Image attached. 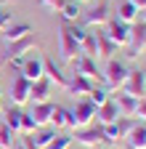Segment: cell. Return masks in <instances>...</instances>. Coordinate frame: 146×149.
Here are the masks:
<instances>
[{
    "label": "cell",
    "instance_id": "4dcf8cb0",
    "mask_svg": "<svg viewBox=\"0 0 146 149\" xmlns=\"http://www.w3.org/2000/svg\"><path fill=\"white\" fill-rule=\"evenodd\" d=\"M19 130H21L24 136H32L35 130H37V125H35V120L29 117V112H24V115H21V128H19Z\"/></svg>",
    "mask_w": 146,
    "mask_h": 149
},
{
    "label": "cell",
    "instance_id": "d4e9b609",
    "mask_svg": "<svg viewBox=\"0 0 146 149\" xmlns=\"http://www.w3.org/2000/svg\"><path fill=\"white\" fill-rule=\"evenodd\" d=\"M21 115H24L21 107H13V104H11L8 109H3V125H8L13 133H16V130L21 128Z\"/></svg>",
    "mask_w": 146,
    "mask_h": 149
},
{
    "label": "cell",
    "instance_id": "836d02e7",
    "mask_svg": "<svg viewBox=\"0 0 146 149\" xmlns=\"http://www.w3.org/2000/svg\"><path fill=\"white\" fill-rule=\"evenodd\" d=\"M61 3H64V0H40V6L51 8V11H59V8H61Z\"/></svg>",
    "mask_w": 146,
    "mask_h": 149
},
{
    "label": "cell",
    "instance_id": "d6986e66",
    "mask_svg": "<svg viewBox=\"0 0 146 149\" xmlns=\"http://www.w3.org/2000/svg\"><path fill=\"white\" fill-rule=\"evenodd\" d=\"M51 80L48 77H40V80H35L32 83V88H29V101H35V104H40V101H48V96H51Z\"/></svg>",
    "mask_w": 146,
    "mask_h": 149
},
{
    "label": "cell",
    "instance_id": "52a82bcc",
    "mask_svg": "<svg viewBox=\"0 0 146 149\" xmlns=\"http://www.w3.org/2000/svg\"><path fill=\"white\" fill-rule=\"evenodd\" d=\"M35 45H37V35H35V32H29V35L19 37V40H11V43H6L3 61H6V59H13V56H27L29 51H35Z\"/></svg>",
    "mask_w": 146,
    "mask_h": 149
},
{
    "label": "cell",
    "instance_id": "f1b7e54d",
    "mask_svg": "<svg viewBox=\"0 0 146 149\" xmlns=\"http://www.w3.org/2000/svg\"><path fill=\"white\" fill-rule=\"evenodd\" d=\"M85 99H88L90 104H96V107H101V104H104V101L109 99V91H106V88H98V85H96V88L90 91V93H88Z\"/></svg>",
    "mask_w": 146,
    "mask_h": 149
},
{
    "label": "cell",
    "instance_id": "ab89813d",
    "mask_svg": "<svg viewBox=\"0 0 146 149\" xmlns=\"http://www.w3.org/2000/svg\"><path fill=\"white\" fill-rule=\"evenodd\" d=\"M0 123H3V112H0Z\"/></svg>",
    "mask_w": 146,
    "mask_h": 149
},
{
    "label": "cell",
    "instance_id": "8d00e7d4",
    "mask_svg": "<svg viewBox=\"0 0 146 149\" xmlns=\"http://www.w3.org/2000/svg\"><path fill=\"white\" fill-rule=\"evenodd\" d=\"M11 149H27V146H24V144H13Z\"/></svg>",
    "mask_w": 146,
    "mask_h": 149
},
{
    "label": "cell",
    "instance_id": "484cf974",
    "mask_svg": "<svg viewBox=\"0 0 146 149\" xmlns=\"http://www.w3.org/2000/svg\"><path fill=\"white\" fill-rule=\"evenodd\" d=\"M138 11L141 8H136L130 0H125V3H120V8H117V19L125 22V24H136L138 22Z\"/></svg>",
    "mask_w": 146,
    "mask_h": 149
},
{
    "label": "cell",
    "instance_id": "74e56055",
    "mask_svg": "<svg viewBox=\"0 0 146 149\" xmlns=\"http://www.w3.org/2000/svg\"><path fill=\"white\" fill-rule=\"evenodd\" d=\"M77 3H93V0H77Z\"/></svg>",
    "mask_w": 146,
    "mask_h": 149
},
{
    "label": "cell",
    "instance_id": "e0dca14e",
    "mask_svg": "<svg viewBox=\"0 0 146 149\" xmlns=\"http://www.w3.org/2000/svg\"><path fill=\"white\" fill-rule=\"evenodd\" d=\"M53 101H40V104H35L32 107V112H29V117L35 120V125L37 128H45L48 123H51V115H53Z\"/></svg>",
    "mask_w": 146,
    "mask_h": 149
},
{
    "label": "cell",
    "instance_id": "cb8c5ba5",
    "mask_svg": "<svg viewBox=\"0 0 146 149\" xmlns=\"http://www.w3.org/2000/svg\"><path fill=\"white\" fill-rule=\"evenodd\" d=\"M45 77H48L51 83L61 85V88H66V85H69V74H64L56 64H53V59H48V56H45Z\"/></svg>",
    "mask_w": 146,
    "mask_h": 149
},
{
    "label": "cell",
    "instance_id": "1f68e13d",
    "mask_svg": "<svg viewBox=\"0 0 146 149\" xmlns=\"http://www.w3.org/2000/svg\"><path fill=\"white\" fill-rule=\"evenodd\" d=\"M8 24H13V11L8 6H0V35H3V29Z\"/></svg>",
    "mask_w": 146,
    "mask_h": 149
},
{
    "label": "cell",
    "instance_id": "60d3db41",
    "mask_svg": "<svg viewBox=\"0 0 146 149\" xmlns=\"http://www.w3.org/2000/svg\"><path fill=\"white\" fill-rule=\"evenodd\" d=\"M0 96H3V88H0Z\"/></svg>",
    "mask_w": 146,
    "mask_h": 149
},
{
    "label": "cell",
    "instance_id": "b9f144b4",
    "mask_svg": "<svg viewBox=\"0 0 146 149\" xmlns=\"http://www.w3.org/2000/svg\"><path fill=\"white\" fill-rule=\"evenodd\" d=\"M0 112H3V104H0Z\"/></svg>",
    "mask_w": 146,
    "mask_h": 149
},
{
    "label": "cell",
    "instance_id": "5b68a950",
    "mask_svg": "<svg viewBox=\"0 0 146 149\" xmlns=\"http://www.w3.org/2000/svg\"><path fill=\"white\" fill-rule=\"evenodd\" d=\"M104 32L109 35V40H112L117 48H125V45H127V40H130V24L120 22L117 16H112V19L104 24Z\"/></svg>",
    "mask_w": 146,
    "mask_h": 149
},
{
    "label": "cell",
    "instance_id": "3957f363",
    "mask_svg": "<svg viewBox=\"0 0 146 149\" xmlns=\"http://www.w3.org/2000/svg\"><path fill=\"white\" fill-rule=\"evenodd\" d=\"M72 141H77L80 146H88V149H93V146H101L106 139H104V130L101 125H85V128H75V133H72Z\"/></svg>",
    "mask_w": 146,
    "mask_h": 149
},
{
    "label": "cell",
    "instance_id": "d590c367",
    "mask_svg": "<svg viewBox=\"0 0 146 149\" xmlns=\"http://www.w3.org/2000/svg\"><path fill=\"white\" fill-rule=\"evenodd\" d=\"M138 22H146V8H141V11H138Z\"/></svg>",
    "mask_w": 146,
    "mask_h": 149
},
{
    "label": "cell",
    "instance_id": "44dd1931",
    "mask_svg": "<svg viewBox=\"0 0 146 149\" xmlns=\"http://www.w3.org/2000/svg\"><path fill=\"white\" fill-rule=\"evenodd\" d=\"M96 43H98V56H104V59H114V53L120 51L112 40H109V35L104 32V27H98V32H96Z\"/></svg>",
    "mask_w": 146,
    "mask_h": 149
},
{
    "label": "cell",
    "instance_id": "7402d4cb",
    "mask_svg": "<svg viewBox=\"0 0 146 149\" xmlns=\"http://www.w3.org/2000/svg\"><path fill=\"white\" fill-rule=\"evenodd\" d=\"M29 32H35L29 22H13V24H8L3 29V37H6V43H11V40H19V37L29 35Z\"/></svg>",
    "mask_w": 146,
    "mask_h": 149
},
{
    "label": "cell",
    "instance_id": "4fadbf2b",
    "mask_svg": "<svg viewBox=\"0 0 146 149\" xmlns=\"http://www.w3.org/2000/svg\"><path fill=\"white\" fill-rule=\"evenodd\" d=\"M51 125L56 130H75V115H72V109L66 107H53V115H51Z\"/></svg>",
    "mask_w": 146,
    "mask_h": 149
},
{
    "label": "cell",
    "instance_id": "83f0119b",
    "mask_svg": "<svg viewBox=\"0 0 146 149\" xmlns=\"http://www.w3.org/2000/svg\"><path fill=\"white\" fill-rule=\"evenodd\" d=\"M72 144H75V141H72V133H59V136L53 139L45 149H69Z\"/></svg>",
    "mask_w": 146,
    "mask_h": 149
},
{
    "label": "cell",
    "instance_id": "7a4b0ae2",
    "mask_svg": "<svg viewBox=\"0 0 146 149\" xmlns=\"http://www.w3.org/2000/svg\"><path fill=\"white\" fill-rule=\"evenodd\" d=\"M109 19H112V8H109V0H93L88 11H82V22L88 27H104Z\"/></svg>",
    "mask_w": 146,
    "mask_h": 149
},
{
    "label": "cell",
    "instance_id": "ac0fdd59",
    "mask_svg": "<svg viewBox=\"0 0 146 149\" xmlns=\"http://www.w3.org/2000/svg\"><path fill=\"white\" fill-rule=\"evenodd\" d=\"M117 109H120V117H136V112H138V99L136 96H127V93L120 91V96H112Z\"/></svg>",
    "mask_w": 146,
    "mask_h": 149
},
{
    "label": "cell",
    "instance_id": "f35d334b",
    "mask_svg": "<svg viewBox=\"0 0 146 149\" xmlns=\"http://www.w3.org/2000/svg\"><path fill=\"white\" fill-rule=\"evenodd\" d=\"M93 149H106V146H93Z\"/></svg>",
    "mask_w": 146,
    "mask_h": 149
},
{
    "label": "cell",
    "instance_id": "603a6c76",
    "mask_svg": "<svg viewBox=\"0 0 146 149\" xmlns=\"http://www.w3.org/2000/svg\"><path fill=\"white\" fill-rule=\"evenodd\" d=\"M56 136H59V130H56V128H37L29 139H32L35 149H45V146H48L53 139H56Z\"/></svg>",
    "mask_w": 146,
    "mask_h": 149
},
{
    "label": "cell",
    "instance_id": "ba28073f",
    "mask_svg": "<svg viewBox=\"0 0 146 149\" xmlns=\"http://www.w3.org/2000/svg\"><path fill=\"white\" fill-rule=\"evenodd\" d=\"M77 56H80V45L75 43V37L69 35L66 24H61L59 27V59L61 61H75Z\"/></svg>",
    "mask_w": 146,
    "mask_h": 149
},
{
    "label": "cell",
    "instance_id": "e575fe53",
    "mask_svg": "<svg viewBox=\"0 0 146 149\" xmlns=\"http://www.w3.org/2000/svg\"><path fill=\"white\" fill-rule=\"evenodd\" d=\"M130 3H133L136 8H146V0H130Z\"/></svg>",
    "mask_w": 146,
    "mask_h": 149
},
{
    "label": "cell",
    "instance_id": "30bf717a",
    "mask_svg": "<svg viewBox=\"0 0 146 149\" xmlns=\"http://www.w3.org/2000/svg\"><path fill=\"white\" fill-rule=\"evenodd\" d=\"M29 88H32V83L27 77H21V74H16L11 80V104L13 107H24L29 101Z\"/></svg>",
    "mask_w": 146,
    "mask_h": 149
},
{
    "label": "cell",
    "instance_id": "f546056e",
    "mask_svg": "<svg viewBox=\"0 0 146 149\" xmlns=\"http://www.w3.org/2000/svg\"><path fill=\"white\" fill-rule=\"evenodd\" d=\"M11 146H13V130L0 123V149H11Z\"/></svg>",
    "mask_w": 146,
    "mask_h": 149
},
{
    "label": "cell",
    "instance_id": "9a60e30c",
    "mask_svg": "<svg viewBox=\"0 0 146 149\" xmlns=\"http://www.w3.org/2000/svg\"><path fill=\"white\" fill-rule=\"evenodd\" d=\"M72 64H75V74H85V77H90V80H98V74H101L98 67H96V59H90V56L80 53Z\"/></svg>",
    "mask_w": 146,
    "mask_h": 149
},
{
    "label": "cell",
    "instance_id": "ffe728a7",
    "mask_svg": "<svg viewBox=\"0 0 146 149\" xmlns=\"http://www.w3.org/2000/svg\"><path fill=\"white\" fill-rule=\"evenodd\" d=\"M59 13H61V22L72 24V22H77V19L82 16V3H77V0H64Z\"/></svg>",
    "mask_w": 146,
    "mask_h": 149
},
{
    "label": "cell",
    "instance_id": "5bb4252c",
    "mask_svg": "<svg viewBox=\"0 0 146 149\" xmlns=\"http://www.w3.org/2000/svg\"><path fill=\"white\" fill-rule=\"evenodd\" d=\"M93 88H96V80L85 77V74H69V85H66V91L72 93V96H88Z\"/></svg>",
    "mask_w": 146,
    "mask_h": 149
},
{
    "label": "cell",
    "instance_id": "277c9868",
    "mask_svg": "<svg viewBox=\"0 0 146 149\" xmlns=\"http://www.w3.org/2000/svg\"><path fill=\"white\" fill-rule=\"evenodd\" d=\"M127 64L122 61V59H109V64H106V74H104V80H106V91H120L122 88V83H125V77H127Z\"/></svg>",
    "mask_w": 146,
    "mask_h": 149
},
{
    "label": "cell",
    "instance_id": "9c48e42d",
    "mask_svg": "<svg viewBox=\"0 0 146 149\" xmlns=\"http://www.w3.org/2000/svg\"><path fill=\"white\" fill-rule=\"evenodd\" d=\"M19 74H21V77H27L29 83L45 77V56L35 53V56H29V59H24V67L19 69Z\"/></svg>",
    "mask_w": 146,
    "mask_h": 149
},
{
    "label": "cell",
    "instance_id": "8992f818",
    "mask_svg": "<svg viewBox=\"0 0 146 149\" xmlns=\"http://www.w3.org/2000/svg\"><path fill=\"white\" fill-rule=\"evenodd\" d=\"M120 91L127 93V96H136V99L146 96V69H130Z\"/></svg>",
    "mask_w": 146,
    "mask_h": 149
},
{
    "label": "cell",
    "instance_id": "6da1fadb",
    "mask_svg": "<svg viewBox=\"0 0 146 149\" xmlns=\"http://www.w3.org/2000/svg\"><path fill=\"white\" fill-rule=\"evenodd\" d=\"M143 53H146V22H136V24H130V40L125 45V56L138 59Z\"/></svg>",
    "mask_w": 146,
    "mask_h": 149
},
{
    "label": "cell",
    "instance_id": "4316f807",
    "mask_svg": "<svg viewBox=\"0 0 146 149\" xmlns=\"http://www.w3.org/2000/svg\"><path fill=\"white\" fill-rule=\"evenodd\" d=\"M80 53L82 56H90V59H96L98 56V43H96V32H88L85 40L80 43Z\"/></svg>",
    "mask_w": 146,
    "mask_h": 149
},
{
    "label": "cell",
    "instance_id": "2e32d148",
    "mask_svg": "<svg viewBox=\"0 0 146 149\" xmlns=\"http://www.w3.org/2000/svg\"><path fill=\"white\" fill-rule=\"evenodd\" d=\"M120 117V109H117V104H114V99L109 96L101 107H96V120H98V125H109V123H114Z\"/></svg>",
    "mask_w": 146,
    "mask_h": 149
},
{
    "label": "cell",
    "instance_id": "7c38bea8",
    "mask_svg": "<svg viewBox=\"0 0 146 149\" xmlns=\"http://www.w3.org/2000/svg\"><path fill=\"white\" fill-rule=\"evenodd\" d=\"M127 149H146V123L136 120V125L127 130V136L122 139Z\"/></svg>",
    "mask_w": 146,
    "mask_h": 149
},
{
    "label": "cell",
    "instance_id": "d6a6232c",
    "mask_svg": "<svg viewBox=\"0 0 146 149\" xmlns=\"http://www.w3.org/2000/svg\"><path fill=\"white\" fill-rule=\"evenodd\" d=\"M136 117H141V120L146 123V96L138 99V112H136Z\"/></svg>",
    "mask_w": 146,
    "mask_h": 149
},
{
    "label": "cell",
    "instance_id": "8fae6325",
    "mask_svg": "<svg viewBox=\"0 0 146 149\" xmlns=\"http://www.w3.org/2000/svg\"><path fill=\"white\" fill-rule=\"evenodd\" d=\"M72 115H75V128H85L96 120V104H90L88 99H80L77 107L72 109Z\"/></svg>",
    "mask_w": 146,
    "mask_h": 149
}]
</instances>
